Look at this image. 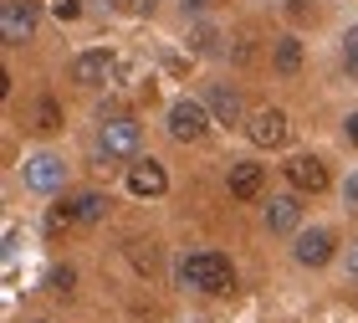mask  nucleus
Segmentation results:
<instances>
[{"label": "nucleus", "mask_w": 358, "mask_h": 323, "mask_svg": "<svg viewBox=\"0 0 358 323\" xmlns=\"http://www.w3.org/2000/svg\"><path fill=\"white\" fill-rule=\"evenodd\" d=\"M205 128H210V113L194 103V98H179L174 108H169V134L179 139V144H194V139H205Z\"/></svg>", "instance_id": "20e7f679"}, {"label": "nucleus", "mask_w": 358, "mask_h": 323, "mask_svg": "<svg viewBox=\"0 0 358 323\" xmlns=\"http://www.w3.org/2000/svg\"><path fill=\"white\" fill-rule=\"evenodd\" d=\"M128 190H134V195H143V200L164 195V190H169L164 165H159V159H143V165H134V170H128Z\"/></svg>", "instance_id": "6e6552de"}, {"label": "nucleus", "mask_w": 358, "mask_h": 323, "mask_svg": "<svg viewBox=\"0 0 358 323\" xmlns=\"http://www.w3.org/2000/svg\"><path fill=\"white\" fill-rule=\"evenodd\" d=\"M174 277L185 282V287H194V293H231L236 287V272H231V262H225L220 252H185L174 262Z\"/></svg>", "instance_id": "f257e3e1"}, {"label": "nucleus", "mask_w": 358, "mask_h": 323, "mask_svg": "<svg viewBox=\"0 0 358 323\" xmlns=\"http://www.w3.org/2000/svg\"><path fill=\"white\" fill-rule=\"evenodd\" d=\"M297 221H302V200L297 195H271L266 200V226L271 231H297Z\"/></svg>", "instance_id": "f8f14e48"}, {"label": "nucleus", "mask_w": 358, "mask_h": 323, "mask_svg": "<svg viewBox=\"0 0 358 323\" xmlns=\"http://www.w3.org/2000/svg\"><path fill=\"white\" fill-rule=\"evenodd\" d=\"M297 67H302V41L297 36H282V41H276V72L292 77Z\"/></svg>", "instance_id": "2eb2a0df"}, {"label": "nucleus", "mask_w": 358, "mask_h": 323, "mask_svg": "<svg viewBox=\"0 0 358 323\" xmlns=\"http://www.w3.org/2000/svg\"><path fill=\"white\" fill-rule=\"evenodd\" d=\"M348 277H358V241H348Z\"/></svg>", "instance_id": "4be33fe9"}, {"label": "nucleus", "mask_w": 358, "mask_h": 323, "mask_svg": "<svg viewBox=\"0 0 358 323\" xmlns=\"http://www.w3.org/2000/svg\"><path fill=\"white\" fill-rule=\"evenodd\" d=\"M113 6H118V11H128V6H134V0H113Z\"/></svg>", "instance_id": "bb28decb"}, {"label": "nucleus", "mask_w": 358, "mask_h": 323, "mask_svg": "<svg viewBox=\"0 0 358 323\" xmlns=\"http://www.w3.org/2000/svg\"><path fill=\"white\" fill-rule=\"evenodd\" d=\"M52 11L62 21H77V15H83V0H52Z\"/></svg>", "instance_id": "a211bd4d"}, {"label": "nucleus", "mask_w": 358, "mask_h": 323, "mask_svg": "<svg viewBox=\"0 0 358 323\" xmlns=\"http://www.w3.org/2000/svg\"><path fill=\"white\" fill-rule=\"evenodd\" d=\"M62 180H67V165H62L57 154H31V159H26V185H31V190L52 195V190H62Z\"/></svg>", "instance_id": "0eeeda50"}, {"label": "nucleus", "mask_w": 358, "mask_h": 323, "mask_svg": "<svg viewBox=\"0 0 358 323\" xmlns=\"http://www.w3.org/2000/svg\"><path fill=\"white\" fill-rule=\"evenodd\" d=\"M36 128H62V108H57V98H41V103H36Z\"/></svg>", "instance_id": "dca6fc26"}, {"label": "nucleus", "mask_w": 358, "mask_h": 323, "mask_svg": "<svg viewBox=\"0 0 358 323\" xmlns=\"http://www.w3.org/2000/svg\"><path fill=\"white\" fill-rule=\"evenodd\" d=\"M292 256H297L302 267H322L333 256V231H302L297 247H292Z\"/></svg>", "instance_id": "9b49d317"}, {"label": "nucleus", "mask_w": 358, "mask_h": 323, "mask_svg": "<svg viewBox=\"0 0 358 323\" xmlns=\"http://www.w3.org/2000/svg\"><path fill=\"white\" fill-rule=\"evenodd\" d=\"M343 134H348V139L358 144V113H348V123H343Z\"/></svg>", "instance_id": "5701e85b"}, {"label": "nucleus", "mask_w": 358, "mask_h": 323, "mask_svg": "<svg viewBox=\"0 0 358 323\" xmlns=\"http://www.w3.org/2000/svg\"><path fill=\"white\" fill-rule=\"evenodd\" d=\"M134 262H138L143 272L154 267V247H149V241H134Z\"/></svg>", "instance_id": "412c9836"}, {"label": "nucleus", "mask_w": 358, "mask_h": 323, "mask_svg": "<svg viewBox=\"0 0 358 323\" xmlns=\"http://www.w3.org/2000/svg\"><path fill=\"white\" fill-rule=\"evenodd\" d=\"M210 6V0H185V11H205Z\"/></svg>", "instance_id": "393cba45"}, {"label": "nucleus", "mask_w": 358, "mask_h": 323, "mask_svg": "<svg viewBox=\"0 0 358 323\" xmlns=\"http://www.w3.org/2000/svg\"><path fill=\"white\" fill-rule=\"evenodd\" d=\"M343 67H348V77H358V26L343 36Z\"/></svg>", "instance_id": "f3484780"}, {"label": "nucleus", "mask_w": 358, "mask_h": 323, "mask_svg": "<svg viewBox=\"0 0 358 323\" xmlns=\"http://www.w3.org/2000/svg\"><path fill=\"white\" fill-rule=\"evenodd\" d=\"M287 180H292V190H307V195H322L328 190V165H322L317 154H297L287 165Z\"/></svg>", "instance_id": "423d86ee"}, {"label": "nucleus", "mask_w": 358, "mask_h": 323, "mask_svg": "<svg viewBox=\"0 0 358 323\" xmlns=\"http://www.w3.org/2000/svg\"><path fill=\"white\" fill-rule=\"evenodd\" d=\"M72 221H83V226H92V221H103L108 216V195H97V190H87V195H77L72 205Z\"/></svg>", "instance_id": "4468645a"}, {"label": "nucleus", "mask_w": 358, "mask_h": 323, "mask_svg": "<svg viewBox=\"0 0 358 323\" xmlns=\"http://www.w3.org/2000/svg\"><path fill=\"white\" fill-rule=\"evenodd\" d=\"M189 41H194V52H215V31H210V26H200Z\"/></svg>", "instance_id": "aec40b11"}, {"label": "nucleus", "mask_w": 358, "mask_h": 323, "mask_svg": "<svg viewBox=\"0 0 358 323\" xmlns=\"http://www.w3.org/2000/svg\"><path fill=\"white\" fill-rule=\"evenodd\" d=\"M205 108L215 113L220 123H241V92H236V88H225V83H215V88H210Z\"/></svg>", "instance_id": "ddd939ff"}, {"label": "nucleus", "mask_w": 358, "mask_h": 323, "mask_svg": "<svg viewBox=\"0 0 358 323\" xmlns=\"http://www.w3.org/2000/svg\"><path fill=\"white\" fill-rule=\"evenodd\" d=\"M287 15H307V0H287Z\"/></svg>", "instance_id": "b1692460"}, {"label": "nucleus", "mask_w": 358, "mask_h": 323, "mask_svg": "<svg viewBox=\"0 0 358 323\" xmlns=\"http://www.w3.org/2000/svg\"><path fill=\"white\" fill-rule=\"evenodd\" d=\"M348 200H358V174H353V180H348Z\"/></svg>", "instance_id": "a878e982"}, {"label": "nucleus", "mask_w": 358, "mask_h": 323, "mask_svg": "<svg viewBox=\"0 0 358 323\" xmlns=\"http://www.w3.org/2000/svg\"><path fill=\"white\" fill-rule=\"evenodd\" d=\"M97 149L113 154V159H128V154H138V123L134 118H103V134H97Z\"/></svg>", "instance_id": "7ed1b4c3"}, {"label": "nucleus", "mask_w": 358, "mask_h": 323, "mask_svg": "<svg viewBox=\"0 0 358 323\" xmlns=\"http://www.w3.org/2000/svg\"><path fill=\"white\" fill-rule=\"evenodd\" d=\"M31 31H36V0H6L0 6V36H6V46L31 41Z\"/></svg>", "instance_id": "f03ea898"}, {"label": "nucleus", "mask_w": 358, "mask_h": 323, "mask_svg": "<svg viewBox=\"0 0 358 323\" xmlns=\"http://www.w3.org/2000/svg\"><path fill=\"white\" fill-rule=\"evenodd\" d=\"M72 77L83 88H103L108 77H113V52H103V46H97V52H83L72 62Z\"/></svg>", "instance_id": "9d476101"}, {"label": "nucleus", "mask_w": 358, "mask_h": 323, "mask_svg": "<svg viewBox=\"0 0 358 323\" xmlns=\"http://www.w3.org/2000/svg\"><path fill=\"white\" fill-rule=\"evenodd\" d=\"M72 282H77L72 267H57V272H52V287H57V293H72Z\"/></svg>", "instance_id": "6ab92c4d"}, {"label": "nucleus", "mask_w": 358, "mask_h": 323, "mask_svg": "<svg viewBox=\"0 0 358 323\" xmlns=\"http://www.w3.org/2000/svg\"><path fill=\"white\" fill-rule=\"evenodd\" d=\"M246 134L262 144V149H282V144H287V113L282 108H256L251 123H246Z\"/></svg>", "instance_id": "39448f33"}, {"label": "nucleus", "mask_w": 358, "mask_h": 323, "mask_svg": "<svg viewBox=\"0 0 358 323\" xmlns=\"http://www.w3.org/2000/svg\"><path fill=\"white\" fill-rule=\"evenodd\" d=\"M231 195L236 200H256L266 190V165H251V159H241V165H231Z\"/></svg>", "instance_id": "1a4fd4ad"}]
</instances>
